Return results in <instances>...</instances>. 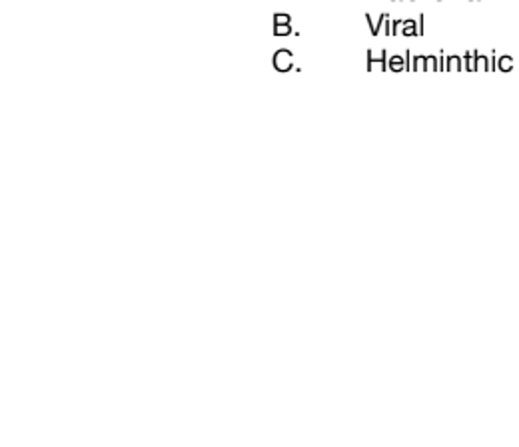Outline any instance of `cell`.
<instances>
[{"instance_id": "1", "label": "cell", "mask_w": 519, "mask_h": 447, "mask_svg": "<svg viewBox=\"0 0 519 447\" xmlns=\"http://www.w3.org/2000/svg\"><path fill=\"white\" fill-rule=\"evenodd\" d=\"M499 68H503V70H509V68H511V60H509V58H501V62H499Z\"/></svg>"}]
</instances>
